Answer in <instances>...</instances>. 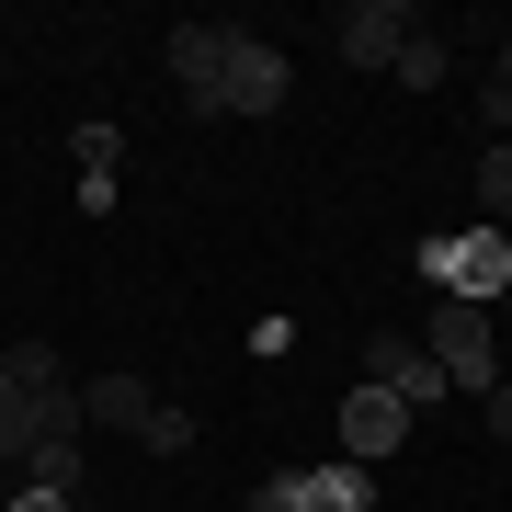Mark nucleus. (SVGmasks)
<instances>
[{
  "mask_svg": "<svg viewBox=\"0 0 512 512\" xmlns=\"http://www.w3.org/2000/svg\"><path fill=\"white\" fill-rule=\"evenodd\" d=\"M171 80H183L194 114H274L296 69H285V46L239 35V23H183L171 35Z\"/></svg>",
  "mask_w": 512,
  "mask_h": 512,
  "instance_id": "nucleus-1",
  "label": "nucleus"
},
{
  "mask_svg": "<svg viewBox=\"0 0 512 512\" xmlns=\"http://www.w3.org/2000/svg\"><path fill=\"white\" fill-rule=\"evenodd\" d=\"M410 342L444 365V387H456V399H490V387H501V319H490V308H467V296H433Z\"/></svg>",
  "mask_w": 512,
  "mask_h": 512,
  "instance_id": "nucleus-2",
  "label": "nucleus"
},
{
  "mask_svg": "<svg viewBox=\"0 0 512 512\" xmlns=\"http://www.w3.org/2000/svg\"><path fill=\"white\" fill-rule=\"evenodd\" d=\"M421 285H433V296H467V308H501V296H512V251H501V228L421 239Z\"/></svg>",
  "mask_w": 512,
  "mask_h": 512,
  "instance_id": "nucleus-3",
  "label": "nucleus"
},
{
  "mask_svg": "<svg viewBox=\"0 0 512 512\" xmlns=\"http://www.w3.org/2000/svg\"><path fill=\"white\" fill-rule=\"evenodd\" d=\"M365 376H376V387H387V399H399L410 421H421V410H444V399H456V387H444V365H433V353H421V342H410V330H399V319H387V330H365Z\"/></svg>",
  "mask_w": 512,
  "mask_h": 512,
  "instance_id": "nucleus-4",
  "label": "nucleus"
},
{
  "mask_svg": "<svg viewBox=\"0 0 512 512\" xmlns=\"http://www.w3.org/2000/svg\"><path fill=\"white\" fill-rule=\"evenodd\" d=\"M410 35H421L410 0H353V12H342V69H399Z\"/></svg>",
  "mask_w": 512,
  "mask_h": 512,
  "instance_id": "nucleus-5",
  "label": "nucleus"
},
{
  "mask_svg": "<svg viewBox=\"0 0 512 512\" xmlns=\"http://www.w3.org/2000/svg\"><path fill=\"white\" fill-rule=\"evenodd\" d=\"M399 444H410V410L387 399L376 376H353V399H342V456H353V467H376V456H399Z\"/></svg>",
  "mask_w": 512,
  "mask_h": 512,
  "instance_id": "nucleus-6",
  "label": "nucleus"
},
{
  "mask_svg": "<svg viewBox=\"0 0 512 512\" xmlns=\"http://www.w3.org/2000/svg\"><path fill=\"white\" fill-rule=\"evenodd\" d=\"M148 376H80V433H148Z\"/></svg>",
  "mask_w": 512,
  "mask_h": 512,
  "instance_id": "nucleus-7",
  "label": "nucleus"
},
{
  "mask_svg": "<svg viewBox=\"0 0 512 512\" xmlns=\"http://www.w3.org/2000/svg\"><path fill=\"white\" fill-rule=\"evenodd\" d=\"M285 501H296V512H376V478L353 467V456H330V467H296Z\"/></svg>",
  "mask_w": 512,
  "mask_h": 512,
  "instance_id": "nucleus-8",
  "label": "nucleus"
},
{
  "mask_svg": "<svg viewBox=\"0 0 512 512\" xmlns=\"http://www.w3.org/2000/svg\"><path fill=\"white\" fill-rule=\"evenodd\" d=\"M387 80H399V92H444V80H456V57H444V35H410Z\"/></svg>",
  "mask_w": 512,
  "mask_h": 512,
  "instance_id": "nucleus-9",
  "label": "nucleus"
},
{
  "mask_svg": "<svg viewBox=\"0 0 512 512\" xmlns=\"http://www.w3.org/2000/svg\"><path fill=\"white\" fill-rule=\"evenodd\" d=\"M23 490H57V501H80V444H46V456H23Z\"/></svg>",
  "mask_w": 512,
  "mask_h": 512,
  "instance_id": "nucleus-10",
  "label": "nucleus"
},
{
  "mask_svg": "<svg viewBox=\"0 0 512 512\" xmlns=\"http://www.w3.org/2000/svg\"><path fill=\"white\" fill-rule=\"evenodd\" d=\"M478 205H490V228H512V148L501 137L478 148Z\"/></svg>",
  "mask_w": 512,
  "mask_h": 512,
  "instance_id": "nucleus-11",
  "label": "nucleus"
},
{
  "mask_svg": "<svg viewBox=\"0 0 512 512\" xmlns=\"http://www.w3.org/2000/svg\"><path fill=\"white\" fill-rule=\"evenodd\" d=\"M137 444H148V456H194V410H171V399H160V410H148V433H137Z\"/></svg>",
  "mask_w": 512,
  "mask_h": 512,
  "instance_id": "nucleus-12",
  "label": "nucleus"
},
{
  "mask_svg": "<svg viewBox=\"0 0 512 512\" xmlns=\"http://www.w3.org/2000/svg\"><path fill=\"white\" fill-rule=\"evenodd\" d=\"M12 387H69V365H57V342H12Z\"/></svg>",
  "mask_w": 512,
  "mask_h": 512,
  "instance_id": "nucleus-13",
  "label": "nucleus"
},
{
  "mask_svg": "<svg viewBox=\"0 0 512 512\" xmlns=\"http://www.w3.org/2000/svg\"><path fill=\"white\" fill-rule=\"evenodd\" d=\"M478 126H501V148H512V92L501 80H478Z\"/></svg>",
  "mask_w": 512,
  "mask_h": 512,
  "instance_id": "nucleus-14",
  "label": "nucleus"
},
{
  "mask_svg": "<svg viewBox=\"0 0 512 512\" xmlns=\"http://www.w3.org/2000/svg\"><path fill=\"white\" fill-rule=\"evenodd\" d=\"M0 512H80V501H57V490H12Z\"/></svg>",
  "mask_w": 512,
  "mask_h": 512,
  "instance_id": "nucleus-15",
  "label": "nucleus"
},
{
  "mask_svg": "<svg viewBox=\"0 0 512 512\" xmlns=\"http://www.w3.org/2000/svg\"><path fill=\"white\" fill-rule=\"evenodd\" d=\"M490 433H501V444H512V376H501V387H490Z\"/></svg>",
  "mask_w": 512,
  "mask_h": 512,
  "instance_id": "nucleus-16",
  "label": "nucleus"
},
{
  "mask_svg": "<svg viewBox=\"0 0 512 512\" xmlns=\"http://www.w3.org/2000/svg\"><path fill=\"white\" fill-rule=\"evenodd\" d=\"M251 512H296V501H285V478H262V490H251Z\"/></svg>",
  "mask_w": 512,
  "mask_h": 512,
  "instance_id": "nucleus-17",
  "label": "nucleus"
},
{
  "mask_svg": "<svg viewBox=\"0 0 512 512\" xmlns=\"http://www.w3.org/2000/svg\"><path fill=\"white\" fill-rule=\"evenodd\" d=\"M490 80H501V92H512V23H501V69H490Z\"/></svg>",
  "mask_w": 512,
  "mask_h": 512,
  "instance_id": "nucleus-18",
  "label": "nucleus"
},
{
  "mask_svg": "<svg viewBox=\"0 0 512 512\" xmlns=\"http://www.w3.org/2000/svg\"><path fill=\"white\" fill-rule=\"evenodd\" d=\"M0 399H12V342H0Z\"/></svg>",
  "mask_w": 512,
  "mask_h": 512,
  "instance_id": "nucleus-19",
  "label": "nucleus"
}]
</instances>
